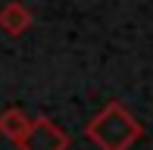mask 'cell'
<instances>
[{"mask_svg": "<svg viewBox=\"0 0 153 150\" xmlns=\"http://www.w3.org/2000/svg\"><path fill=\"white\" fill-rule=\"evenodd\" d=\"M85 131H88V141L97 150H131L141 141L144 125L125 110L119 100H113V103H106L88 122Z\"/></svg>", "mask_w": 153, "mask_h": 150, "instance_id": "1", "label": "cell"}, {"mask_svg": "<svg viewBox=\"0 0 153 150\" xmlns=\"http://www.w3.org/2000/svg\"><path fill=\"white\" fill-rule=\"evenodd\" d=\"M16 147L19 150H69V134L62 131L53 119L38 116V119H31L25 138L19 141Z\"/></svg>", "mask_w": 153, "mask_h": 150, "instance_id": "2", "label": "cell"}, {"mask_svg": "<svg viewBox=\"0 0 153 150\" xmlns=\"http://www.w3.org/2000/svg\"><path fill=\"white\" fill-rule=\"evenodd\" d=\"M31 22H34L31 10L25 3H19V0H13V3H6L3 10H0V31L10 35V38L25 35V31L31 28Z\"/></svg>", "mask_w": 153, "mask_h": 150, "instance_id": "3", "label": "cell"}, {"mask_svg": "<svg viewBox=\"0 0 153 150\" xmlns=\"http://www.w3.org/2000/svg\"><path fill=\"white\" fill-rule=\"evenodd\" d=\"M28 125H31V119H28L22 110H16V106L0 113V134H3L6 141H13V144H19V141L25 138Z\"/></svg>", "mask_w": 153, "mask_h": 150, "instance_id": "4", "label": "cell"}]
</instances>
